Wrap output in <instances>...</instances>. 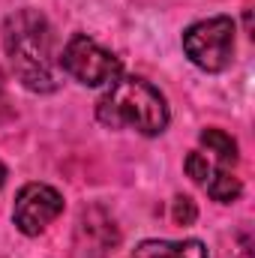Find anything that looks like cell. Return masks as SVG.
Listing matches in <instances>:
<instances>
[{
	"instance_id": "obj_1",
	"label": "cell",
	"mask_w": 255,
	"mask_h": 258,
	"mask_svg": "<svg viewBox=\"0 0 255 258\" xmlns=\"http://www.w3.org/2000/svg\"><path fill=\"white\" fill-rule=\"evenodd\" d=\"M3 48L15 78L33 93L57 90V57H54V36L45 15L33 9H21L6 18L3 24Z\"/></svg>"
},
{
	"instance_id": "obj_2",
	"label": "cell",
	"mask_w": 255,
	"mask_h": 258,
	"mask_svg": "<svg viewBox=\"0 0 255 258\" xmlns=\"http://www.w3.org/2000/svg\"><path fill=\"white\" fill-rule=\"evenodd\" d=\"M99 123L111 129H135L141 135H159L168 126L165 96L144 78H117L96 102Z\"/></svg>"
},
{
	"instance_id": "obj_3",
	"label": "cell",
	"mask_w": 255,
	"mask_h": 258,
	"mask_svg": "<svg viewBox=\"0 0 255 258\" xmlns=\"http://www.w3.org/2000/svg\"><path fill=\"white\" fill-rule=\"evenodd\" d=\"M183 51L204 72H222L234 57V21L228 15L195 21L183 33Z\"/></svg>"
},
{
	"instance_id": "obj_4",
	"label": "cell",
	"mask_w": 255,
	"mask_h": 258,
	"mask_svg": "<svg viewBox=\"0 0 255 258\" xmlns=\"http://www.w3.org/2000/svg\"><path fill=\"white\" fill-rule=\"evenodd\" d=\"M57 63L66 75H72L78 84H87V87L111 84V81L120 78V69H123L120 57H114L111 51H105L99 42H93L84 33H75L66 42Z\"/></svg>"
},
{
	"instance_id": "obj_5",
	"label": "cell",
	"mask_w": 255,
	"mask_h": 258,
	"mask_svg": "<svg viewBox=\"0 0 255 258\" xmlns=\"http://www.w3.org/2000/svg\"><path fill=\"white\" fill-rule=\"evenodd\" d=\"M63 213V195L48 183H27L15 195L12 207V222L21 234L36 237L42 234L57 216Z\"/></svg>"
},
{
	"instance_id": "obj_6",
	"label": "cell",
	"mask_w": 255,
	"mask_h": 258,
	"mask_svg": "<svg viewBox=\"0 0 255 258\" xmlns=\"http://www.w3.org/2000/svg\"><path fill=\"white\" fill-rule=\"evenodd\" d=\"M114 240H117V231H114V222L99 210V207H93V210H87V213H81V219H78V249H81V255H102L105 249H111L114 246Z\"/></svg>"
},
{
	"instance_id": "obj_7",
	"label": "cell",
	"mask_w": 255,
	"mask_h": 258,
	"mask_svg": "<svg viewBox=\"0 0 255 258\" xmlns=\"http://www.w3.org/2000/svg\"><path fill=\"white\" fill-rule=\"evenodd\" d=\"M132 258H207V246L201 240H141Z\"/></svg>"
},
{
	"instance_id": "obj_8",
	"label": "cell",
	"mask_w": 255,
	"mask_h": 258,
	"mask_svg": "<svg viewBox=\"0 0 255 258\" xmlns=\"http://www.w3.org/2000/svg\"><path fill=\"white\" fill-rule=\"evenodd\" d=\"M204 189L210 192V198H216V201H222V204L237 201L240 192H243L240 180H237V177H231L228 171H213V174H210V180L204 183Z\"/></svg>"
},
{
	"instance_id": "obj_9",
	"label": "cell",
	"mask_w": 255,
	"mask_h": 258,
	"mask_svg": "<svg viewBox=\"0 0 255 258\" xmlns=\"http://www.w3.org/2000/svg\"><path fill=\"white\" fill-rule=\"evenodd\" d=\"M201 144L210 153H216L222 162H234L237 159V141L228 132H222V129H204L201 132Z\"/></svg>"
},
{
	"instance_id": "obj_10",
	"label": "cell",
	"mask_w": 255,
	"mask_h": 258,
	"mask_svg": "<svg viewBox=\"0 0 255 258\" xmlns=\"http://www.w3.org/2000/svg\"><path fill=\"white\" fill-rule=\"evenodd\" d=\"M183 168H186V174H189L198 186H204V183L210 180V174H213V165L207 162L204 153H189L186 162H183Z\"/></svg>"
},
{
	"instance_id": "obj_11",
	"label": "cell",
	"mask_w": 255,
	"mask_h": 258,
	"mask_svg": "<svg viewBox=\"0 0 255 258\" xmlns=\"http://www.w3.org/2000/svg\"><path fill=\"white\" fill-rule=\"evenodd\" d=\"M171 216H174L177 225H192L195 216H198L195 201H192L189 195H177V198H174V207H171Z\"/></svg>"
},
{
	"instance_id": "obj_12",
	"label": "cell",
	"mask_w": 255,
	"mask_h": 258,
	"mask_svg": "<svg viewBox=\"0 0 255 258\" xmlns=\"http://www.w3.org/2000/svg\"><path fill=\"white\" fill-rule=\"evenodd\" d=\"M6 177H9V171H6V165L0 162V189H3V183H6Z\"/></svg>"
},
{
	"instance_id": "obj_13",
	"label": "cell",
	"mask_w": 255,
	"mask_h": 258,
	"mask_svg": "<svg viewBox=\"0 0 255 258\" xmlns=\"http://www.w3.org/2000/svg\"><path fill=\"white\" fill-rule=\"evenodd\" d=\"M0 90H3V72H0Z\"/></svg>"
}]
</instances>
